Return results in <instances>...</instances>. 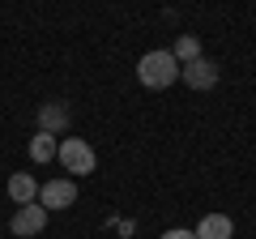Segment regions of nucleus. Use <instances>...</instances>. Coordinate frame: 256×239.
<instances>
[{"label":"nucleus","instance_id":"obj_10","mask_svg":"<svg viewBox=\"0 0 256 239\" xmlns=\"http://www.w3.org/2000/svg\"><path fill=\"white\" fill-rule=\"evenodd\" d=\"M56 150H60V141H56V137H47V132L30 137V158H34V162H52V158H56Z\"/></svg>","mask_w":256,"mask_h":239},{"label":"nucleus","instance_id":"obj_4","mask_svg":"<svg viewBox=\"0 0 256 239\" xmlns=\"http://www.w3.org/2000/svg\"><path fill=\"white\" fill-rule=\"evenodd\" d=\"M47 218H52V214H47L43 205H22V210H18V214H13V218H9V230H13V235H18V239L43 235Z\"/></svg>","mask_w":256,"mask_h":239},{"label":"nucleus","instance_id":"obj_7","mask_svg":"<svg viewBox=\"0 0 256 239\" xmlns=\"http://www.w3.org/2000/svg\"><path fill=\"white\" fill-rule=\"evenodd\" d=\"M192 235H196V239H230V235H235V222H230L226 214H205L201 226L192 230Z\"/></svg>","mask_w":256,"mask_h":239},{"label":"nucleus","instance_id":"obj_5","mask_svg":"<svg viewBox=\"0 0 256 239\" xmlns=\"http://www.w3.org/2000/svg\"><path fill=\"white\" fill-rule=\"evenodd\" d=\"M180 77L192 90H214V86H218V64L201 56V60H192V64H180Z\"/></svg>","mask_w":256,"mask_h":239},{"label":"nucleus","instance_id":"obj_11","mask_svg":"<svg viewBox=\"0 0 256 239\" xmlns=\"http://www.w3.org/2000/svg\"><path fill=\"white\" fill-rule=\"evenodd\" d=\"M158 239H196V235H192V230H184V226H171V230H162Z\"/></svg>","mask_w":256,"mask_h":239},{"label":"nucleus","instance_id":"obj_1","mask_svg":"<svg viewBox=\"0 0 256 239\" xmlns=\"http://www.w3.org/2000/svg\"><path fill=\"white\" fill-rule=\"evenodd\" d=\"M137 82L146 90H166V86L180 82V60L171 52H146L137 60Z\"/></svg>","mask_w":256,"mask_h":239},{"label":"nucleus","instance_id":"obj_3","mask_svg":"<svg viewBox=\"0 0 256 239\" xmlns=\"http://www.w3.org/2000/svg\"><path fill=\"white\" fill-rule=\"evenodd\" d=\"M34 205H43L47 214H56V210H68V205H77V184H73V180H47V184L38 188Z\"/></svg>","mask_w":256,"mask_h":239},{"label":"nucleus","instance_id":"obj_2","mask_svg":"<svg viewBox=\"0 0 256 239\" xmlns=\"http://www.w3.org/2000/svg\"><path fill=\"white\" fill-rule=\"evenodd\" d=\"M56 158H60L64 171H73V175H90L94 162H98V158H94V146L82 141V137H64L60 150H56Z\"/></svg>","mask_w":256,"mask_h":239},{"label":"nucleus","instance_id":"obj_6","mask_svg":"<svg viewBox=\"0 0 256 239\" xmlns=\"http://www.w3.org/2000/svg\"><path fill=\"white\" fill-rule=\"evenodd\" d=\"M68 128V107L64 102H43L38 107V132H47V137H56V132Z\"/></svg>","mask_w":256,"mask_h":239},{"label":"nucleus","instance_id":"obj_8","mask_svg":"<svg viewBox=\"0 0 256 239\" xmlns=\"http://www.w3.org/2000/svg\"><path fill=\"white\" fill-rule=\"evenodd\" d=\"M9 196H13L18 205H34V196H38V184H34V175H26V171L9 175Z\"/></svg>","mask_w":256,"mask_h":239},{"label":"nucleus","instance_id":"obj_9","mask_svg":"<svg viewBox=\"0 0 256 239\" xmlns=\"http://www.w3.org/2000/svg\"><path fill=\"white\" fill-rule=\"evenodd\" d=\"M175 60H180V64H192V60H201V38L196 34H180L175 38Z\"/></svg>","mask_w":256,"mask_h":239}]
</instances>
